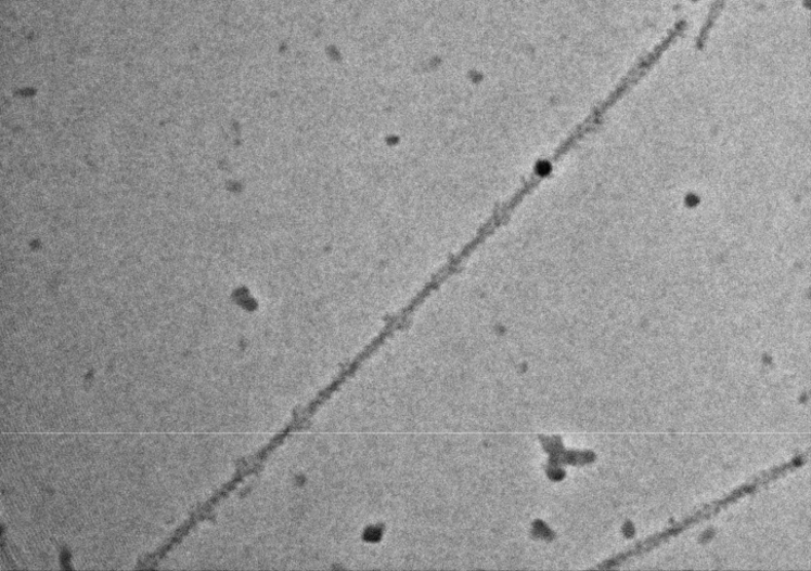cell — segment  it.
Segmentation results:
<instances>
[{
    "label": "cell",
    "mask_w": 811,
    "mask_h": 571,
    "mask_svg": "<svg viewBox=\"0 0 811 571\" xmlns=\"http://www.w3.org/2000/svg\"><path fill=\"white\" fill-rule=\"evenodd\" d=\"M801 465H802V458L800 456V458H796L793 462H790V463H788V464H786L784 466H781V467H777V468H773V469L769 470L768 472H763L760 477H758L752 482H749V483L743 485L742 488L734 490L732 493L729 494V496L726 498H724L722 501L715 502L711 505H708L707 507H705L703 509H699L695 515H693L692 517L685 519L680 524H678V525H675L673 528H670L667 531H664L662 534H659V535H657L655 537H652V538H649V540H647V541H645V542H643L641 544H638V546H635L631 550L626 551V553H623V554H621V555H619V556H617V557H615V558H613V559H610V560L602 563L597 568L598 569H609V568L616 567L617 564L626 561L627 559H630L632 557L640 556V555H643L645 553L651 551L652 549H654L657 546H659L661 543L667 542L669 538L679 535L680 532H682L686 528H688V527H691V525H693V524H695V523H697L699 521H703L705 519H708L710 517L716 516L722 509H724L729 505L735 503L737 499H741V498L747 496V494L752 493L755 490H757L762 484H765V483H768L770 481L776 480V479L781 478L782 476L787 475L789 471L795 470L796 468H798Z\"/></svg>",
    "instance_id": "6da1fadb"
}]
</instances>
